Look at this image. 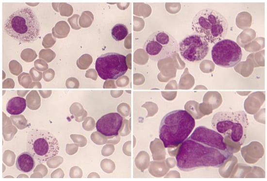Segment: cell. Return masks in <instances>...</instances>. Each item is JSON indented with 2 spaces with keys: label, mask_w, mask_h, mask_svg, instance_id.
<instances>
[{
  "label": "cell",
  "mask_w": 267,
  "mask_h": 181,
  "mask_svg": "<svg viewBox=\"0 0 267 181\" xmlns=\"http://www.w3.org/2000/svg\"><path fill=\"white\" fill-rule=\"evenodd\" d=\"M211 124L214 130L224 137L240 145L247 137L248 119L243 111L217 112L213 115Z\"/></svg>",
  "instance_id": "5"
},
{
  "label": "cell",
  "mask_w": 267,
  "mask_h": 181,
  "mask_svg": "<svg viewBox=\"0 0 267 181\" xmlns=\"http://www.w3.org/2000/svg\"><path fill=\"white\" fill-rule=\"evenodd\" d=\"M228 27L227 19L219 12L211 8L199 11L191 23V29L194 33L200 35L210 44H215L224 39Z\"/></svg>",
  "instance_id": "4"
},
{
  "label": "cell",
  "mask_w": 267,
  "mask_h": 181,
  "mask_svg": "<svg viewBox=\"0 0 267 181\" xmlns=\"http://www.w3.org/2000/svg\"><path fill=\"white\" fill-rule=\"evenodd\" d=\"M232 154L221 134L200 126L181 144L176 156L177 166L186 172L203 167H219Z\"/></svg>",
  "instance_id": "1"
},
{
  "label": "cell",
  "mask_w": 267,
  "mask_h": 181,
  "mask_svg": "<svg viewBox=\"0 0 267 181\" xmlns=\"http://www.w3.org/2000/svg\"><path fill=\"white\" fill-rule=\"evenodd\" d=\"M3 29L15 40L30 43L38 38L40 26L34 11L29 7H24L17 9L7 18Z\"/></svg>",
  "instance_id": "3"
},
{
  "label": "cell",
  "mask_w": 267,
  "mask_h": 181,
  "mask_svg": "<svg viewBox=\"0 0 267 181\" xmlns=\"http://www.w3.org/2000/svg\"><path fill=\"white\" fill-rule=\"evenodd\" d=\"M26 99L19 97L11 98L6 105V111L11 115L21 114L26 109Z\"/></svg>",
  "instance_id": "13"
},
{
  "label": "cell",
  "mask_w": 267,
  "mask_h": 181,
  "mask_svg": "<svg viewBox=\"0 0 267 181\" xmlns=\"http://www.w3.org/2000/svg\"><path fill=\"white\" fill-rule=\"evenodd\" d=\"M95 69L102 79L116 80L128 70L126 56L116 52L103 54L97 59Z\"/></svg>",
  "instance_id": "8"
},
{
  "label": "cell",
  "mask_w": 267,
  "mask_h": 181,
  "mask_svg": "<svg viewBox=\"0 0 267 181\" xmlns=\"http://www.w3.org/2000/svg\"><path fill=\"white\" fill-rule=\"evenodd\" d=\"M123 122L122 117L118 113L107 114L98 120L96 127L98 132L107 137L118 135Z\"/></svg>",
  "instance_id": "11"
},
{
  "label": "cell",
  "mask_w": 267,
  "mask_h": 181,
  "mask_svg": "<svg viewBox=\"0 0 267 181\" xmlns=\"http://www.w3.org/2000/svg\"><path fill=\"white\" fill-rule=\"evenodd\" d=\"M34 158L28 151L19 154L16 161V167L19 171L28 173L33 170L35 166Z\"/></svg>",
  "instance_id": "12"
},
{
  "label": "cell",
  "mask_w": 267,
  "mask_h": 181,
  "mask_svg": "<svg viewBox=\"0 0 267 181\" xmlns=\"http://www.w3.org/2000/svg\"><path fill=\"white\" fill-rule=\"evenodd\" d=\"M143 49L151 60L158 61L178 52L179 45L169 33L158 31L152 33L145 40Z\"/></svg>",
  "instance_id": "7"
},
{
  "label": "cell",
  "mask_w": 267,
  "mask_h": 181,
  "mask_svg": "<svg viewBox=\"0 0 267 181\" xmlns=\"http://www.w3.org/2000/svg\"><path fill=\"white\" fill-rule=\"evenodd\" d=\"M178 45L182 58L191 62L203 60L207 55L210 48L209 43L206 40L195 33L185 36Z\"/></svg>",
  "instance_id": "10"
},
{
  "label": "cell",
  "mask_w": 267,
  "mask_h": 181,
  "mask_svg": "<svg viewBox=\"0 0 267 181\" xmlns=\"http://www.w3.org/2000/svg\"><path fill=\"white\" fill-rule=\"evenodd\" d=\"M111 34L114 39L117 41H120L125 39L127 36L128 30L125 25L118 23L113 27Z\"/></svg>",
  "instance_id": "14"
},
{
  "label": "cell",
  "mask_w": 267,
  "mask_h": 181,
  "mask_svg": "<svg viewBox=\"0 0 267 181\" xmlns=\"http://www.w3.org/2000/svg\"><path fill=\"white\" fill-rule=\"evenodd\" d=\"M26 149L38 163H43L58 154L60 146L52 133L44 130L33 129L28 134Z\"/></svg>",
  "instance_id": "6"
},
{
  "label": "cell",
  "mask_w": 267,
  "mask_h": 181,
  "mask_svg": "<svg viewBox=\"0 0 267 181\" xmlns=\"http://www.w3.org/2000/svg\"><path fill=\"white\" fill-rule=\"evenodd\" d=\"M211 56L215 64L228 68L235 66L241 61L242 51L235 42L230 39H223L213 46Z\"/></svg>",
  "instance_id": "9"
},
{
  "label": "cell",
  "mask_w": 267,
  "mask_h": 181,
  "mask_svg": "<svg viewBox=\"0 0 267 181\" xmlns=\"http://www.w3.org/2000/svg\"><path fill=\"white\" fill-rule=\"evenodd\" d=\"M195 126V120L185 110H177L167 114L159 127V137L166 148H174L184 142Z\"/></svg>",
  "instance_id": "2"
}]
</instances>
